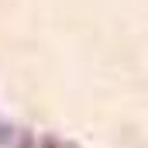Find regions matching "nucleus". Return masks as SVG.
Wrapping results in <instances>:
<instances>
[{
  "label": "nucleus",
  "instance_id": "nucleus-1",
  "mask_svg": "<svg viewBox=\"0 0 148 148\" xmlns=\"http://www.w3.org/2000/svg\"><path fill=\"white\" fill-rule=\"evenodd\" d=\"M14 145V127L7 121H0V148H10Z\"/></svg>",
  "mask_w": 148,
  "mask_h": 148
},
{
  "label": "nucleus",
  "instance_id": "nucleus-2",
  "mask_svg": "<svg viewBox=\"0 0 148 148\" xmlns=\"http://www.w3.org/2000/svg\"><path fill=\"white\" fill-rule=\"evenodd\" d=\"M45 148H59V145H55V141H45Z\"/></svg>",
  "mask_w": 148,
  "mask_h": 148
}]
</instances>
